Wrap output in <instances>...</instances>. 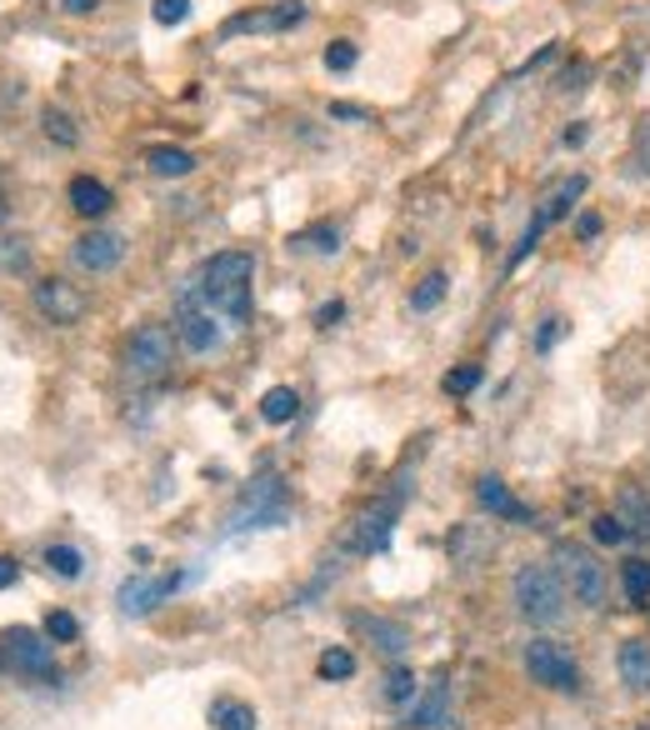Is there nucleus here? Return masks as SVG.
Here are the masks:
<instances>
[{
  "label": "nucleus",
  "instance_id": "nucleus-5",
  "mask_svg": "<svg viewBox=\"0 0 650 730\" xmlns=\"http://www.w3.org/2000/svg\"><path fill=\"white\" fill-rule=\"evenodd\" d=\"M0 660H6L10 670H20V676L56 680V646H50V636H40V630H30V626H10L6 636H0Z\"/></svg>",
  "mask_w": 650,
  "mask_h": 730
},
{
  "label": "nucleus",
  "instance_id": "nucleus-1",
  "mask_svg": "<svg viewBox=\"0 0 650 730\" xmlns=\"http://www.w3.org/2000/svg\"><path fill=\"white\" fill-rule=\"evenodd\" d=\"M250 280H256V256L250 250H216L200 266V296L226 320V330H236L250 316Z\"/></svg>",
  "mask_w": 650,
  "mask_h": 730
},
{
  "label": "nucleus",
  "instance_id": "nucleus-12",
  "mask_svg": "<svg viewBox=\"0 0 650 730\" xmlns=\"http://www.w3.org/2000/svg\"><path fill=\"white\" fill-rule=\"evenodd\" d=\"M306 20V6L300 0H280L270 10H246V16H230L226 20V36H240V30H290Z\"/></svg>",
  "mask_w": 650,
  "mask_h": 730
},
{
  "label": "nucleus",
  "instance_id": "nucleus-13",
  "mask_svg": "<svg viewBox=\"0 0 650 730\" xmlns=\"http://www.w3.org/2000/svg\"><path fill=\"white\" fill-rule=\"evenodd\" d=\"M246 520H280V486H276V476L256 480V490H250V496L240 500V510L230 516V530H246Z\"/></svg>",
  "mask_w": 650,
  "mask_h": 730
},
{
  "label": "nucleus",
  "instance_id": "nucleus-40",
  "mask_svg": "<svg viewBox=\"0 0 650 730\" xmlns=\"http://www.w3.org/2000/svg\"><path fill=\"white\" fill-rule=\"evenodd\" d=\"M0 216H6V206H0Z\"/></svg>",
  "mask_w": 650,
  "mask_h": 730
},
{
  "label": "nucleus",
  "instance_id": "nucleus-9",
  "mask_svg": "<svg viewBox=\"0 0 650 730\" xmlns=\"http://www.w3.org/2000/svg\"><path fill=\"white\" fill-rule=\"evenodd\" d=\"M30 300H36V310L50 320V326H80L90 310L86 290L70 286V280L50 276V280H36V290H30Z\"/></svg>",
  "mask_w": 650,
  "mask_h": 730
},
{
  "label": "nucleus",
  "instance_id": "nucleus-22",
  "mask_svg": "<svg viewBox=\"0 0 650 730\" xmlns=\"http://www.w3.org/2000/svg\"><path fill=\"white\" fill-rule=\"evenodd\" d=\"M620 580H626L630 606H640V610H646V606H650V560H626V570H620Z\"/></svg>",
  "mask_w": 650,
  "mask_h": 730
},
{
  "label": "nucleus",
  "instance_id": "nucleus-33",
  "mask_svg": "<svg viewBox=\"0 0 650 730\" xmlns=\"http://www.w3.org/2000/svg\"><path fill=\"white\" fill-rule=\"evenodd\" d=\"M356 46H350V40H336V46H326V70H350L356 66Z\"/></svg>",
  "mask_w": 650,
  "mask_h": 730
},
{
  "label": "nucleus",
  "instance_id": "nucleus-25",
  "mask_svg": "<svg viewBox=\"0 0 650 730\" xmlns=\"http://www.w3.org/2000/svg\"><path fill=\"white\" fill-rule=\"evenodd\" d=\"M390 520H396V510H370V516L366 520H360V526H366V530H360V546H366V550H386V540H390Z\"/></svg>",
  "mask_w": 650,
  "mask_h": 730
},
{
  "label": "nucleus",
  "instance_id": "nucleus-3",
  "mask_svg": "<svg viewBox=\"0 0 650 730\" xmlns=\"http://www.w3.org/2000/svg\"><path fill=\"white\" fill-rule=\"evenodd\" d=\"M556 576H560V586H566V596L576 600V606H586V610H606V566L596 560V550H586V546H556Z\"/></svg>",
  "mask_w": 650,
  "mask_h": 730
},
{
  "label": "nucleus",
  "instance_id": "nucleus-15",
  "mask_svg": "<svg viewBox=\"0 0 650 730\" xmlns=\"http://www.w3.org/2000/svg\"><path fill=\"white\" fill-rule=\"evenodd\" d=\"M616 666H620V680H626L630 690H650V640H626Z\"/></svg>",
  "mask_w": 650,
  "mask_h": 730
},
{
  "label": "nucleus",
  "instance_id": "nucleus-38",
  "mask_svg": "<svg viewBox=\"0 0 650 730\" xmlns=\"http://www.w3.org/2000/svg\"><path fill=\"white\" fill-rule=\"evenodd\" d=\"M330 116H340V120H366V110H360V106H330Z\"/></svg>",
  "mask_w": 650,
  "mask_h": 730
},
{
  "label": "nucleus",
  "instance_id": "nucleus-34",
  "mask_svg": "<svg viewBox=\"0 0 650 730\" xmlns=\"http://www.w3.org/2000/svg\"><path fill=\"white\" fill-rule=\"evenodd\" d=\"M440 710H446V690H430V700L416 710L420 726H440Z\"/></svg>",
  "mask_w": 650,
  "mask_h": 730
},
{
  "label": "nucleus",
  "instance_id": "nucleus-11",
  "mask_svg": "<svg viewBox=\"0 0 650 730\" xmlns=\"http://www.w3.org/2000/svg\"><path fill=\"white\" fill-rule=\"evenodd\" d=\"M176 586H180V576H156V580L130 576L126 586H120V610H126V616H150V610H156Z\"/></svg>",
  "mask_w": 650,
  "mask_h": 730
},
{
  "label": "nucleus",
  "instance_id": "nucleus-23",
  "mask_svg": "<svg viewBox=\"0 0 650 730\" xmlns=\"http://www.w3.org/2000/svg\"><path fill=\"white\" fill-rule=\"evenodd\" d=\"M40 126H46V136L56 140V146H80V130H76V120H70V110L46 106V116H40Z\"/></svg>",
  "mask_w": 650,
  "mask_h": 730
},
{
  "label": "nucleus",
  "instance_id": "nucleus-4",
  "mask_svg": "<svg viewBox=\"0 0 650 730\" xmlns=\"http://www.w3.org/2000/svg\"><path fill=\"white\" fill-rule=\"evenodd\" d=\"M176 340L190 350V356H210V350L226 340V320L206 306L200 286L180 290V300H176Z\"/></svg>",
  "mask_w": 650,
  "mask_h": 730
},
{
  "label": "nucleus",
  "instance_id": "nucleus-30",
  "mask_svg": "<svg viewBox=\"0 0 650 730\" xmlns=\"http://www.w3.org/2000/svg\"><path fill=\"white\" fill-rule=\"evenodd\" d=\"M46 636L56 640V646H70V640L80 636V620L70 616V610H50V616H46Z\"/></svg>",
  "mask_w": 650,
  "mask_h": 730
},
{
  "label": "nucleus",
  "instance_id": "nucleus-39",
  "mask_svg": "<svg viewBox=\"0 0 650 730\" xmlns=\"http://www.w3.org/2000/svg\"><path fill=\"white\" fill-rule=\"evenodd\" d=\"M576 230L590 240V236H596V230H600V216H580V226H576Z\"/></svg>",
  "mask_w": 650,
  "mask_h": 730
},
{
  "label": "nucleus",
  "instance_id": "nucleus-2",
  "mask_svg": "<svg viewBox=\"0 0 650 730\" xmlns=\"http://www.w3.org/2000/svg\"><path fill=\"white\" fill-rule=\"evenodd\" d=\"M510 596H516V610L530 626H556V620L566 616V586H560V576L550 566H540V560H526V566L516 570Z\"/></svg>",
  "mask_w": 650,
  "mask_h": 730
},
{
  "label": "nucleus",
  "instance_id": "nucleus-17",
  "mask_svg": "<svg viewBox=\"0 0 650 730\" xmlns=\"http://www.w3.org/2000/svg\"><path fill=\"white\" fill-rule=\"evenodd\" d=\"M146 166H150V176H160V180H180V176H190V170H196V156H190V150H180V146H156L146 156Z\"/></svg>",
  "mask_w": 650,
  "mask_h": 730
},
{
  "label": "nucleus",
  "instance_id": "nucleus-28",
  "mask_svg": "<svg viewBox=\"0 0 650 730\" xmlns=\"http://www.w3.org/2000/svg\"><path fill=\"white\" fill-rule=\"evenodd\" d=\"M46 566L56 570L60 580H76L86 560H80V550H76V546H50V550H46Z\"/></svg>",
  "mask_w": 650,
  "mask_h": 730
},
{
  "label": "nucleus",
  "instance_id": "nucleus-29",
  "mask_svg": "<svg viewBox=\"0 0 650 730\" xmlns=\"http://www.w3.org/2000/svg\"><path fill=\"white\" fill-rule=\"evenodd\" d=\"M590 536H596L600 546H626V540H630V526H626L620 516H596V520H590Z\"/></svg>",
  "mask_w": 650,
  "mask_h": 730
},
{
  "label": "nucleus",
  "instance_id": "nucleus-6",
  "mask_svg": "<svg viewBox=\"0 0 650 730\" xmlns=\"http://www.w3.org/2000/svg\"><path fill=\"white\" fill-rule=\"evenodd\" d=\"M526 670H530V680L546 686V690H580V666L560 640H546V636L530 640L526 646Z\"/></svg>",
  "mask_w": 650,
  "mask_h": 730
},
{
  "label": "nucleus",
  "instance_id": "nucleus-18",
  "mask_svg": "<svg viewBox=\"0 0 650 730\" xmlns=\"http://www.w3.org/2000/svg\"><path fill=\"white\" fill-rule=\"evenodd\" d=\"M210 726L216 730H256V710L236 696H220V700H210Z\"/></svg>",
  "mask_w": 650,
  "mask_h": 730
},
{
  "label": "nucleus",
  "instance_id": "nucleus-21",
  "mask_svg": "<svg viewBox=\"0 0 650 730\" xmlns=\"http://www.w3.org/2000/svg\"><path fill=\"white\" fill-rule=\"evenodd\" d=\"M446 290H450L446 270H430V276H420L416 290H410V310H436L440 300H446Z\"/></svg>",
  "mask_w": 650,
  "mask_h": 730
},
{
  "label": "nucleus",
  "instance_id": "nucleus-36",
  "mask_svg": "<svg viewBox=\"0 0 650 730\" xmlns=\"http://www.w3.org/2000/svg\"><path fill=\"white\" fill-rule=\"evenodd\" d=\"M16 580H20V560L16 556H0V590L16 586Z\"/></svg>",
  "mask_w": 650,
  "mask_h": 730
},
{
  "label": "nucleus",
  "instance_id": "nucleus-8",
  "mask_svg": "<svg viewBox=\"0 0 650 730\" xmlns=\"http://www.w3.org/2000/svg\"><path fill=\"white\" fill-rule=\"evenodd\" d=\"M176 360V336L166 326H140L130 336V350H126V366L136 380H160Z\"/></svg>",
  "mask_w": 650,
  "mask_h": 730
},
{
  "label": "nucleus",
  "instance_id": "nucleus-26",
  "mask_svg": "<svg viewBox=\"0 0 650 730\" xmlns=\"http://www.w3.org/2000/svg\"><path fill=\"white\" fill-rule=\"evenodd\" d=\"M316 670H320V680H350L356 676V656H350L346 646H330L326 656L316 660Z\"/></svg>",
  "mask_w": 650,
  "mask_h": 730
},
{
  "label": "nucleus",
  "instance_id": "nucleus-32",
  "mask_svg": "<svg viewBox=\"0 0 650 730\" xmlns=\"http://www.w3.org/2000/svg\"><path fill=\"white\" fill-rule=\"evenodd\" d=\"M150 16H156L160 26H180V20L190 16V0H156V6H150Z\"/></svg>",
  "mask_w": 650,
  "mask_h": 730
},
{
  "label": "nucleus",
  "instance_id": "nucleus-37",
  "mask_svg": "<svg viewBox=\"0 0 650 730\" xmlns=\"http://www.w3.org/2000/svg\"><path fill=\"white\" fill-rule=\"evenodd\" d=\"M96 6H100V0H60V10H66V16H90Z\"/></svg>",
  "mask_w": 650,
  "mask_h": 730
},
{
  "label": "nucleus",
  "instance_id": "nucleus-10",
  "mask_svg": "<svg viewBox=\"0 0 650 730\" xmlns=\"http://www.w3.org/2000/svg\"><path fill=\"white\" fill-rule=\"evenodd\" d=\"M70 260H76L80 270H90V276H106V270H116L120 260H126V240H120L116 230H86V236L70 246Z\"/></svg>",
  "mask_w": 650,
  "mask_h": 730
},
{
  "label": "nucleus",
  "instance_id": "nucleus-19",
  "mask_svg": "<svg viewBox=\"0 0 650 730\" xmlns=\"http://www.w3.org/2000/svg\"><path fill=\"white\" fill-rule=\"evenodd\" d=\"M300 410V396L290 386H270L266 396H260V416L270 420V426H286V420H296Z\"/></svg>",
  "mask_w": 650,
  "mask_h": 730
},
{
  "label": "nucleus",
  "instance_id": "nucleus-7",
  "mask_svg": "<svg viewBox=\"0 0 650 730\" xmlns=\"http://www.w3.org/2000/svg\"><path fill=\"white\" fill-rule=\"evenodd\" d=\"M580 196H586V176H570V180H560V186L556 190H550V196L546 200H540V210H536V216H530V226H526V236H520V246L516 250H510V270H516L520 266V260H526L530 256V250H536L540 246V236H546V230L550 226H556V220L560 216H566V210L570 206H576V200Z\"/></svg>",
  "mask_w": 650,
  "mask_h": 730
},
{
  "label": "nucleus",
  "instance_id": "nucleus-16",
  "mask_svg": "<svg viewBox=\"0 0 650 730\" xmlns=\"http://www.w3.org/2000/svg\"><path fill=\"white\" fill-rule=\"evenodd\" d=\"M70 206H76V210H80V216H86V220H100V216H106L110 206H116V200H110V190L100 186V180H90V176H76V180H70Z\"/></svg>",
  "mask_w": 650,
  "mask_h": 730
},
{
  "label": "nucleus",
  "instance_id": "nucleus-31",
  "mask_svg": "<svg viewBox=\"0 0 650 730\" xmlns=\"http://www.w3.org/2000/svg\"><path fill=\"white\" fill-rule=\"evenodd\" d=\"M476 386H480V366H460V370H450V376H446L450 396H470Z\"/></svg>",
  "mask_w": 650,
  "mask_h": 730
},
{
  "label": "nucleus",
  "instance_id": "nucleus-27",
  "mask_svg": "<svg viewBox=\"0 0 650 730\" xmlns=\"http://www.w3.org/2000/svg\"><path fill=\"white\" fill-rule=\"evenodd\" d=\"M386 700L390 706H410V700H416V670L410 666H396L386 676Z\"/></svg>",
  "mask_w": 650,
  "mask_h": 730
},
{
  "label": "nucleus",
  "instance_id": "nucleus-35",
  "mask_svg": "<svg viewBox=\"0 0 650 730\" xmlns=\"http://www.w3.org/2000/svg\"><path fill=\"white\" fill-rule=\"evenodd\" d=\"M560 336H566V320H546V326H540V336H536V346H540V350H550Z\"/></svg>",
  "mask_w": 650,
  "mask_h": 730
},
{
  "label": "nucleus",
  "instance_id": "nucleus-20",
  "mask_svg": "<svg viewBox=\"0 0 650 730\" xmlns=\"http://www.w3.org/2000/svg\"><path fill=\"white\" fill-rule=\"evenodd\" d=\"M360 630H366V636L376 640V650H386L390 660H400L406 656V646H410V636L400 626H390V620H360Z\"/></svg>",
  "mask_w": 650,
  "mask_h": 730
},
{
  "label": "nucleus",
  "instance_id": "nucleus-24",
  "mask_svg": "<svg viewBox=\"0 0 650 730\" xmlns=\"http://www.w3.org/2000/svg\"><path fill=\"white\" fill-rule=\"evenodd\" d=\"M0 270H6V276H26L30 270V240L26 236H0Z\"/></svg>",
  "mask_w": 650,
  "mask_h": 730
},
{
  "label": "nucleus",
  "instance_id": "nucleus-14",
  "mask_svg": "<svg viewBox=\"0 0 650 730\" xmlns=\"http://www.w3.org/2000/svg\"><path fill=\"white\" fill-rule=\"evenodd\" d=\"M476 500L490 510V516H500V520H530V510L510 496V486L500 476H480L476 480Z\"/></svg>",
  "mask_w": 650,
  "mask_h": 730
}]
</instances>
